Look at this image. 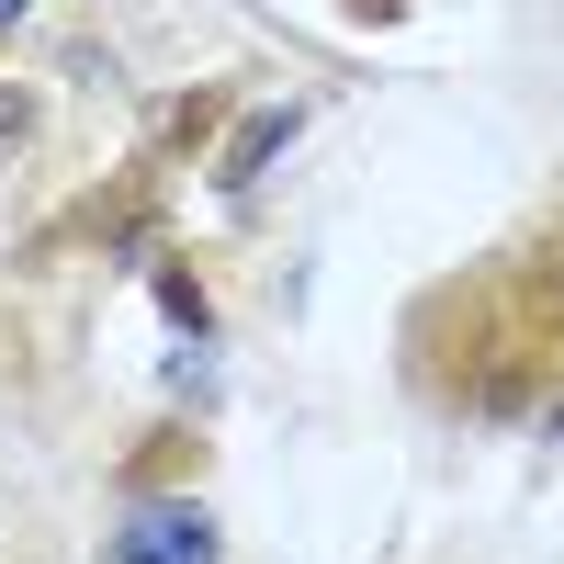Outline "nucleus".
<instances>
[{"label": "nucleus", "mask_w": 564, "mask_h": 564, "mask_svg": "<svg viewBox=\"0 0 564 564\" xmlns=\"http://www.w3.org/2000/svg\"><path fill=\"white\" fill-rule=\"evenodd\" d=\"M226 542H215V508H193V497H148L135 520L102 542V564H215Z\"/></svg>", "instance_id": "f257e3e1"}, {"label": "nucleus", "mask_w": 564, "mask_h": 564, "mask_svg": "<svg viewBox=\"0 0 564 564\" xmlns=\"http://www.w3.org/2000/svg\"><path fill=\"white\" fill-rule=\"evenodd\" d=\"M294 124H305L294 102H260V113L238 124V148H226V159H215V181H226V193H249V181H260V170H271L282 148H294Z\"/></svg>", "instance_id": "f03ea898"}, {"label": "nucleus", "mask_w": 564, "mask_h": 564, "mask_svg": "<svg viewBox=\"0 0 564 564\" xmlns=\"http://www.w3.org/2000/svg\"><path fill=\"white\" fill-rule=\"evenodd\" d=\"M34 124V102H23V90H0V135H23Z\"/></svg>", "instance_id": "7ed1b4c3"}, {"label": "nucleus", "mask_w": 564, "mask_h": 564, "mask_svg": "<svg viewBox=\"0 0 564 564\" xmlns=\"http://www.w3.org/2000/svg\"><path fill=\"white\" fill-rule=\"evenodd\" d=\"M23 12H34V0H0V23H23Z\"/></svg>", "instance_id": "20e7f679"}]
</instances>
